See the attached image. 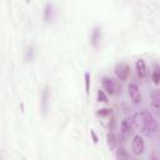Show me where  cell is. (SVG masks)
<instances>
[{
  "mask_svg": "<svg viewBox=\"0 0 160 160\" xmlns=\"http://www.w3.org/2000/svg\"><path fill=\"white\" fill-rule=\"evenodd\" d=\"M136 130L146 136H151L158 131V122L148 110H140L131 118Z\"/></svg>",
  "mask_w": 160,
  "mask_h": 160,
  "instance_id": "1",
  "label": "cell"
},
{
  "mask_svg": "<svg viewBox=\"0 0 160 160\" xmlns=\"http://www.w3.org/2000/svg\"><path fill=\"white\" fill-rule=\"evenodd\" d=\"M135 130V126L132 124V120L131 119H124L120 124V135H121V139L126 140L130 138V135H132Z\"/></svg>",
  "mask_w": 160,
  "mask_h": 160,
  "instance_id": "3",
  "label": "cell"
},
{
  "mask_svg": "<svg viewBox=\"0 0 160 160\" xmlns=\"http://www.w3.org/2000/svg\"><path fill=\"white\" fill-rule=\"evenodd\" d=\"M32 59V48L28 49V55H26V60H31Z\"/></svg>",
  "mask_w": 160,
  "mask_h": 160,
  "instance_id": "18",
  "label": "cell"
},
{
  "mask_svg": "<svg viewBox=\"0 0 160 160\" xmlns=\"http://www.w3.org/2000/svg\"><path fill=\"white\" fill-rule=\"evenodd\" d=\"M150 100H151V105L156 109H160V90H152L151 95H150Z\"/></svg>",
  "mask_w": 160,
  "mask_h": 160,
  "instance_id": "10",
  "label": "cell"
},
{
  "mask_svg": "<svg viewBox=\"0 0 160 160\" xmlns=\"http://www.w3.org/2000/svg\"><path fill=\"white\" fill-rule=\"evenodd\" d=\"M151 80L155 85H160V69L156 68L151 74Z\"/></svg>",
  "mask_w": 160,
  "mask_h": 160,
  "instance_id": "14",
  "label": "cell"
},
{
  "mask_svg": "<svg viewBox=\"0 0 160 160\" xmlns=\"http://www.w3.org/2000/svg\"><path fill=\"white\" fill-rule=\"evenodd\" d=\"M85 92L89 96V92H90V74L89 72H85Z\"/></svg>",
  "mask_w": 160,
  "mask_h": 160,
  "instance_id": "15",
  "label": "cell"
},
{
  "mask_svg": "<svg viewBox=\"0 0 160 160\" xmlns=\"http://www.w3.org/2000/svg\"><path fill=\"white\" fill-rule=\"evenodd\" d=\"M48 106H49V89H48V86H45L42 90V94H41V110H42L44 115L48 111Z\"/></svg>",
  "mask_w": 160,
  "mask_h": 160,
  "instance_id": "8",
  "label": "cell"
},
{
  "mask_svg": "<svg viewBox=\"0 0 160 160\" xmlns=\"http://www.w3.org/2000/svg\"><path fill=\"white\" fill-rule=\"evenodd\" d=\"M115 156H116V159H119V160H126V159H129V154L126 152V150H125L122 146H120V148L116 149Z\"/></svg>",
  "mask_w": 160,
  "mask_h": 160,
  "instance_id": "13",
  "label": "cell"
},
{
  "mask_svg": "<svg viewBox=\"0 0 160 160\" xmlns=\"http://www.w3.org/2000/svg\"><path fill=\"white\" fill-rule=\"evenodd\" d=\"M135 68H136L138 75H139L140 78L144 79V78L146 76V64H145V61H144L142 59L136 60V62H135Z\"/></svg>",
  "mask_w": 160,
  "mask_h": 160,
  "instance_id": "9",
  "label": "cell"
},
{
  "mask_svg": "<svg viewBox=\"0 0 160 160\" xmlns=\"http://www.w3.org/2000/svg\"><path fill=\"white\" fill-rule=\"evenodd\" d=\"M128 91H129V96H130L131 101H132L135 105H138V104L141 102V99H142V96H141V91H140V89H139V86H138L136 84H134V82L129 84V86H128Z\"/></svg>",
  "mask_w": 160,
  "mask_h": 160,
  "instance_id": "5",
  "label": "cell"
},
{
  "mask_svg": "<svg viewBox=\"0 0 160 160\" xmlns=\"http://www.w3.org/2000/svg\"><path fill=\"white\" fill-rule=\"evenodd\" d=\"M101 85L104 88V90L106 91V94H110L112 96H118L121 92V85L118 78H110V76H105L101 80Z\"/></svg>",
  "mask_w": 160,
  "mask_h": 160,
  "instance_id": "2",
  "label": "cell"
},
{
  "mask_svg": "<svg viewBox=\"0 0 160 160\" xmlns=\"http://www.w3.org/2000/svg\"><path fill=\"white\" fill-rule=\"evenodd\" d=\"M144 149H145V141H144L142 136L141 135H135L132 138V140H131V150H132V152L135 155H140V154H142Z\"/></svg>",
  "mask_w": 160,
  "mask_h": 160,
  "instance_id": "6",
  "label": "cell"
},
{
  "mask_svg": "<svg viewBox=\"0 0 160 160\" xmlns=\"http://www.w3.org/2000/svg\"><path fill=\"white\" fill-rule=\"evenodd\" d=\"M111 109H100L99 111H98V115L99 116H110L111 115Z\"/></svg>",
  "mask_w": 160,
  "mask_h": 160,
  "instance_id": "17",
  "label": "cell"
},
{
  "mask_svg": "<svg viewBox=\"0 0 160 160\" xmlns=\"http://www.w3.org/2000/svg\"><path fill=\"white\" fill-rule=\"evenodd\" d=\"M106 140H108V146L110 148V150H114L118 145V136L114 132H109L106 135Z\"/></svg>",
  "mask_w": 160,
  "mask_h": 160,
  "instance_id": "11",
  "label": "cell"
},
{
  "mask_svg": "<svg viewBox=\"0 0 160 160\" xmlns=\"http://www.w3.org/2000/svg\"><path fill=\"white\" fill-rule=\"evenodd\" d=\"M44 20L45 22H50L52 20V5L51 4H46L44 8Z\"/></svg>",
  "mask_w": 160,
  "mask_h": 160,
  "instance_id": "12",
  "label": "cell"
},
{
  "mask_svg": "<svg viewBox=\"0 0 160 160\" xmlns=\"http://www.w3.org/2000/svg\"><path fill=\"white\" fill-rule=\"evenodd\" d=\"M26 1H30V0H26Z\"/></svg>",
  "mask_w": 160,
  "mask_h": 160,
  "instance_id": "20",
  "label": "cell"
},
{
  "mask_svg": "<svg viewBox=\"0 0 160 160\" xmlns=\"http://www.w3.org/2000/svg\"><path fill=\"white\" fill-rule=\"evenodd\" d=\"M90 132H91V136H92V139H94V142H98V138H96V135H95L94 130H91Z\"/></svg>",
  "mask_w": 160,
  "mask_h": 160,
  "instance_id": "19",
  "label": "cell"
},
{
  "mask_svg": "<svg viewBox=\"0 0 160 160\" xmlns=\"http://www.w3.org/2000/svg\"><path fill=\"white\" fill-rule=\"evenodd\" d=\"M100 40H101V28L95 26L92 29V32H91V45L94 48H98Z\"/></svg>",
  "mask_w": 160,
  "mask_h": 160,
  "instance_id": "7",
  "label": "cell"
},
{
  "mask_svg": "<svg viewBox=\"0 0 160 160\" xmlns=\"http://www.w3.org/2000/svg\"><path fill=\"white\" fill-rule=\"evenodd\" d=\"M98 100L101 101V102H108V96H106L104 90H99L98 91Z\"/></svg>",
  "mask_w": 160,
  "mask_h": 160,
  "instance_id": "16",
  "label": "cell"
},
{
  "mask_svg": "<svg viewBox=\"0 0 160 160\" xmlns=\"http://www.w3.org/2000/svg\"><path fill=\"white\" fill-rule=\"evenodd\" d=\"M115 75L120 81H125L130 75V66L126 62H119L115 66Z\"/></svg>",
  "mask_w": 160,
  "mask_h": 160,
  "instance_id": "4",
  "label": "cell"
}]
</instances>
